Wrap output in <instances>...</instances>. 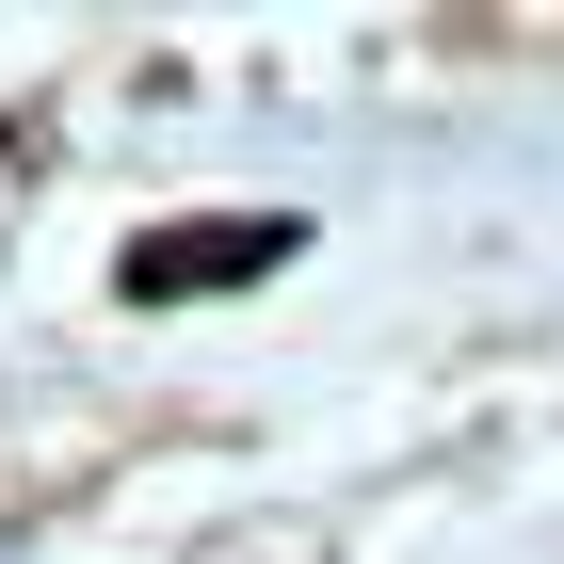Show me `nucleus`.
<instances>
[{"mask_svg": "<svg viewBox=\"0 0 564 564\" xmlns=\"http://www.w3.org/2000/svg\"><path fill=\"white\" fill-rule=\"evenodd\" d=\"M291 259V210H226V226H162L130 242V306H177V291H242V274Z\"/></svg>", "mask_w": 564, "mask_h": 564, "instance_id": "nucleus-1", "label": "nucleus"}]
</instances>
